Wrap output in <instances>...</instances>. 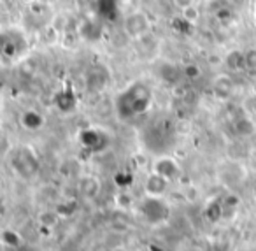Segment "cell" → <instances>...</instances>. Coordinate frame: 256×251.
<instances>
[{
  "mask_svg": "<svg viewBox=\"0 0 256 251\" xmlns=\"http://www.w3.org/2000/svg\"><path fill=\"white\" fill-rule=\"evenodd\" d=\"M153 172L160 174L162 177L170 181V179H176V177L181 174V167H179V163L176 162L174 158H170V156H162V158H158L156 162L153 163Z\"/></svg>",
  "mask_w": 256,
  "mask_h": 251,
  "instance_id": "cell-1",
  "label": "cell"
},
{
  "mask_svg": "<svg viewBox=\"0 0 256 251\" xmlns=\"http://www.w3.org/2000/svg\"><path fill=\"white\" fill-rule=\"evenodd\" d=\"M167 186H168V181L165 177H162L156 172H151L148 176L146 183H144V191L151 198H162L165 195V191H167Z\"/></svg>",
  "mask_w": 256,
  "mask_h": 251,
  "instance_id": "cell-2",
  "label": "cell"
},
{
  "mask_svg": "<svg viewBox=\"0 0 256 251\" xmlns=\"http://www.w3.org/2000/svg\"><path fill=\"white\" fill-rule=\"evenodd\" d=\"M224 64L226 67L230 69L232 72H238V71H244L246 69V58H244V53L240 50H234L226 55L224 58Z\"/></svg>",
  "mask_w": 256,
  "mask_h": 251,
  "instance_id": "cell-3",
  "label": "cell"
},
{
  "mask_svg": "<svg viewBox=\"0 0 256 251\" xmlns=\"http://www.w3.org/2000/svg\"><path fill=\"white\" fill-rule=\"evenodd\" d=\"M22 125L26 128V130H39L44 125V118L40 116L37 111H25L22 114Z\"/></svg>",
  "mask_w": 256,
  "mask_h": 251,
  "instance_id": "cell-4",
  "label": "cell"
},
{
  "mask_svg": "<svg viewBox=\"0 0 256 251\" xmlns=\"http://www.w3.org/2000/svg\"><path fill=\"white\" fill-rule=\"evenodd\" d=\"M234 88V79L228 74H220L216 79H214V92L220 97H228Z\"/></svg>",
  "mask_w": 256,
  "mask_h": 251,
  "instance_id": "cell-5",
  "label": "cell"
},
{
  "mask_svg": "<svg viewBox=\"0 0 256 251\" xmlns=\"http://www.w3.org/2000/svg\"><path fill=\"white\" fill-rule=\"evenodd\" d=\"M79 190H81V195L86 198H93L98 195L100 191V183L98 179H95V177H84V179L81 181V186H79Z\"/></svg>",
  "mask_w": 256,
  "mask_h": 251,
  "instance_id": "cell-6",
  "label": "cell"
},
{
  "mask_svg": "<svg viewBox=\"0 0 256 251\" xmlns=\"http://www.w3.org/2000/svg\"><path fill=\"white\" fill-rule=\"evenodd\" d=\"M37 219H39V225L44 226V228H53V226L58 225L60 214H58V211H51V209H48V211L39 212Z\"/></svg>",
  "mask_w": 256,
  "mask_h": 251,
  "instance_id": "cell-7",
  "label": "cell"
},
{
  "mask_svg": "<svg viewBox=\"0 0 256 251\" xmlns=\"http://www.w3.org/2000/svg\"><path fill=\"white\" fill-rule=\"evenodd\" d=\"M234 127H235V132H237L238 135H242V137H248V135L254 134V123L246 116L238 118V120L235 121Z\"/></svg>",
  "mask_w": 256,
  "mask_h": 251,
  "instance_id": "cell-8",
  "label": "cell"
},
{
  "mask_svg": "<svg viewBox=\"0 0 256 251\" xmlns=\"http://www.w3.org/2000/svg\"><path fill=\"white\" fill-rule=\"evenodd\" d=\"M0 240L4 244H8V246L11 247H18L20 244H22V237H20L18 232H14V230H9L6 228L4 232L0 233Z\"/></svg>",
  "mask_w": 256,
  "mask_h": 251,
  "instance_id": "cell-9",
  "label": "cell"
},
{
  "mask_svg": "<svg viewBox=\"0 0 256 251\" xmlns=\"http://www.w3.org/2000/svg\"><path fill=\"white\" fill-rule=\"evenodd\" d=\"M182 18L186 20V22H190L193 25V23L196 22V20H198V16H200V13H198V9L195 8V4L193 6H188V8H184L182 9Z\"/></svg>",
  "mask_w": 256,
  "mask_h": 251,
  "instance_id": "cell-10",
  "label": "cell"
},
{
  "mask_svg": "<svg viewBox=\"0 0 256 251\" xmlns=\"http://www.w3.org/2000/svg\"><path fill=\"white\" fill-rule=\"evenodd\" d=\"M182 74H184L188 79H198L200 76H202V69H200L196 64H188L184 69H182Z\"/></svg>",
  "mask_w": 256,
  "mask_h": 251,
  "instance_id": "cell-11",
  "label": "cell"
},
{
  "mask_svg": "<svg viewBox=\"0 0 256 251\" xmlns=\"http://www.w3.org/2000/svg\"><path fill=\"white\" fill-rule=\"evenodd\" d=\"M246 58V69L248 71H256V48H249L244 53Z\"/></svg>",
  "mask_w": 256,
  "mask_h": 251,
  "instance_id": "cell-12",
  "label": "cell"
},
{
  "mask_svg": "<svg viewBox=\"0 0 256 251\" xmlns=\"http://www.w3.org/2000/svg\"><path fill=\"white\" fill-rule=\"evenodd\" d=\"M214 15H216V18L220 20V22H223V23L230 22L232 16H234V15H232V11H230V8H228V6H226V8H223V9H220V11H216Z\"/></svg>",
  "mask_w": 256,
  "mask_h": 251,
  "instance_id": "cell-13",
  "label": "cell"
},
{
  "mask_svg": "<svg viewBox=\"0 0 256 251\" xmlns=\"http://www.w3.org/2000/svg\"><path fill=\"white\" fill-rule=\"evenodd\" d=\"M176 2H178V6H181V9H184V8H188V6H193L195 0H176Z\"/></svg>",
  "mask_w": 256,
  "mask_h": 251,
  "instance_id": "cell-14",
  "label": "cell"
},
{
  "mask_svg": "<svg viewBox=\"0 0 256 251\" xmlns=\"http://www.w3.org/2000/svg\"><path fill=\"white\" fill-rule=\"evenodd\" d=\"M23 2H26V4H34V2H37V0H23Z\"/></svg>",
  "mask_w": 256,
  "mask_h": 251,
  "instance_id": "cell-15",
  "label": "cell"
},
{
  "mask_svg": "<svg viewBox=\"0 0 256 251\" xmlns=\"http://www.w3.org/2000/svg\"><path fill=\"white\" fill-rule=\"evenodd\" d=\"M110 251H124V249H121V247H114V249H110Z\"/></svg>",
  "mask_w": 256,
  "mask_h": 251,
  "instance_id": "cell-16",
  "label": "cell"
},
{
  "mask_svg": "<svg viewBox=\"0 0 256 251\" xmlns=\"http://www.w3.org/2000/svg\"><path fill=\"white\" fill-rule=\"evenodd\" d=\"M252 193H254V198H256V183H254V190H252Z\"/></svg>",
  "mask_w": 256,
  "mask_h": 251,
  "instance_id": "cell-17",
  "label": "cell"
},
{
  "mask_svg": "<svg viewBox=\"0 0 256 251\" xmlns=\"http://www.w3.org/2000/svg\"><path fill=\"white\" fill-rule=\"evenodd\" d=\"M254 16H256V9H254Z\"/></svg>",
  "mask_w": 256,
  "mask_h": 251,
  "instance_id": "cell-18",
  "label": "cell"
}]
</instances>
